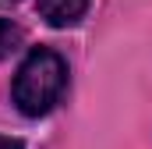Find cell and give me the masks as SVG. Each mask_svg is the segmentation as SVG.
<instances>
[{
	"instance_id": "6da1fadb",
	"label": "cell",
	"mask_w": 152,
	"mask_h": 149,
	"mask_svg": "<svg viewBox=\"0 0 152 149\" xmlns=\"http://www.w3.org/2000/svg\"><path fill=\"white\" fill-rule=\"evenodd\" d=\"M64 85H67V64H64V57L57 50H50V46H39L18 68L11 96H14V107L25 117H42V114H50L60 103Z\"/></svg>"
},
{
	"instance_id": "7a4b0ae2",
	"label": "cell",
	"mask_w": 152,
	"mask_h": 149,
	"mask_svg": "<svg viewBox=\"0 0 152 149\" xmlns=\"http://www.w3.org/2000/svg\"><path fill=\"white\" fill-rule=\"evenodd\" d=\"M88 4L92 0H36L39 18L53 29H71L78 25L85 14H88Z\"/></svg>"
},
{
	"instance_id": "3957f363",
	"label": "cell",
	"mask_w": 152,
	"mask_h": 149,
	"mask_svg": "<svg viewBox=\"0 0 152 149\" xmlns=\"http://www.w3.org/2000/svg\"><path fill=\"white\" fill-rule=\"evenodd\" d=\"M21 39H25V32H21L11 18H0V60H7V57L21 46Z\"/></svg>"
},
{
	"instance_id": "277c9868",
	"label": "cell",
	"mask_w": 152,
	"mask_h": 149,
	"mask_svg": "<svg viewBox=\"0 0 152 149\" xmlns=\"http://www.w3.org/2000/svg\"><path fill=\"white\" fill-rule=\"evenodd\" d=\"M0 149H25L18 139H7V135H0Z\"/></svg>"
},
{
	"instance_id": "5b68a950",
	"label": "cell",
	"mask_w": 152,
	"mask_h": 149,
	"mask_svg": "<svg viewBox=\"0 0 152 149\" xmlns=\"http://www.w3.org/2000/svg\"><path fill=\"white\" fill-rule=\"evenodd\" d=\"M7 4H18V0H0V7H7Z\"/></svg>"
}]
</instances>
